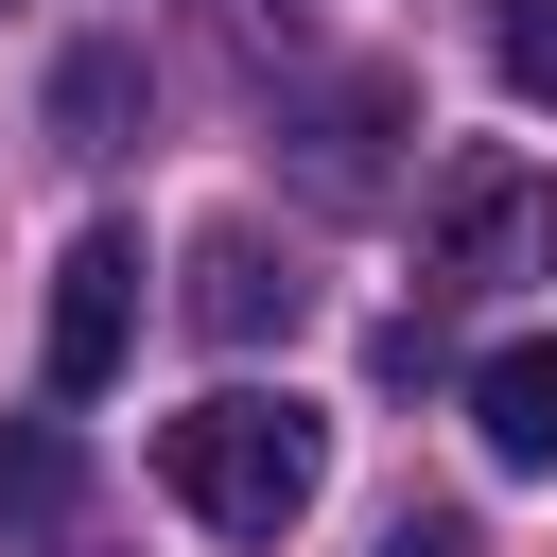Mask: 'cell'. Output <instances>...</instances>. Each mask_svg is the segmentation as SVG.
Returning <instances> with one entry per match:
<instances>
[{
    "label": "cell",
    "instance_id": "1",
    "mask_svg": "<svg viewBox=\"0 0 557 557\" xmlns=\"http://www.w3.org/2000/svg\"><path fill=\"white\" fill-rule=\"evenodd\" d=\"M157 487L209 540H296L313 487H331V418L313 400H261V383H209L191 418H157Z\"/></svg>",
    "mask_w": 557,
    "mask_h": 557
},
{
    "label": "cell",
    "instance_id": "2",
    "mask_svg": "<svg viewBox=\"0 0 557 557\" xmlns=\"http://www.w3.org/2000/svg\"><path fill=\"white\" fill-rule=\"evenodd\" d=\"M522 278H557V174H522V157H470V174L435 191L418 296H522Z\"/></svg>",
    "mask_w": 557,
    "mask_h": 557
},
{
    "label": "cell",
    "instance_id": "3",
    "mask_svg": "<svg viewBox=\"0 0 557 557\" xmlns=\"http://www.w3.org/2000/svg\"><path fill=\"white\" fill-rule=\"evenodd\" d=\"M122 348H139V226H87L70 261H52V400H104L122 383Z\"/></svg>",
    "mask_w": 557,
    "mask_h": 557
},
{
    "label": "cell",
    "instance_id": "4",
    "mask_svg": "<svg viewBox=\"0 0 557 557\" xmlns=\"http://www.w3.org/2000/svg\"><path fill=\"white\" fill-rule=\"evenodd\" d=\"M296 313H313V278H296L261 226H209V244H191V331H209V348H261V331H296Z\"/></svg>",
    "mask_w": 557,
    "mask_h": 557
},
{
    "label": "cell",
    "instance_id": "5",
    "mask_svg": "<svg viewBox=\"0 0 557 557\" xmlns=\"http://www.w3.org/2000/svg\"><path fill=\"white\" fill-rule=\"evenodd\" d=\"M470 435H487V470H557V331H505L470 366Z\"/></svg>",
    "mask_w": 557,
    "mask_h": 557
},
{
    "label": "cell",
    "instance_id": "6",
    "mask_svg": "<svg viewBox=\"0 0 557 557\" xmlns=\"http://www.w3.org/2000/svg\"><path fill=\"white\" fill-rule=\"evenodd\" d=\"M70 487H87V470H70V418H0V522H17V540H52V522H70Z\"/></svg>",
    "mask_w": 557,
    "mask_h": 557
},
{
    "label": "cell",
    "instance_id": "7",
    "mask_svg": "<svg viewBox=\"0 0 557 557\" xmlns=\"http://www.w3.org/2000/svg\"><path fill=\"white\" fill-rule=\"evenodd\" d=\"M122 122H139V52H70L52 70V139L70 157H122Z\"/></svg>",
    "mask_w": 557,
    "mask_h": 557
},
{
    "label": "cell",
    "instance_id": "8",
    "mask_svg": "<svg viewBox=\"0 0 557 557\" xmlns=\"http://www.w3.org/2000/svg\"><path fill=\"white\" fill-rule=\"evenodd\" d=\"M487 52H505L522 104H557V0H487Z\"/></svg>",
    "mask_w": 557,
    "mask_h": 557
},
{
    "label": "cell",
    "instance_id": "9",
    "mask_svg": "<svg viewBox=\"0 0 557 557\" xmlns=\"http://www.w3.org/2000/svg\"><path fill=\"white\" fill-rule=\"evenodd\" d=\"M383 557H470V522H453V505H400V522H383Z\"/></svg>",
    "mask_w": 557,
    "mask_h": 557
}]
</instances>
